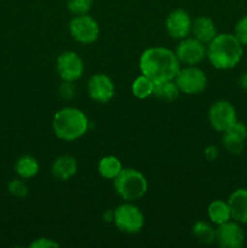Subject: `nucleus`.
I'll list each match as a JSON object with an SVG mask.
<instances>
[{
    "instance_id": "17",
    "label": "nucleus",
    "mask_w": 247,
    "mask_h": 248,
    "mask_svg": "<svg viewBox=\"0 0 247 248\" xmlns=\"http://www.w3.org/2000/svg\"><path fill=\"white\" fill-rule=\"evenodd\" d=\"M207 216L211 222L216 225H220L225 222L232 220L230 208L228 201L215 200L208 205Z\"/></svg>"
},
{
    "instance_id": "23",
    "label": "nucleus",
    "mask_w": 247,
    "mask_h": 248,
    "mask_svg": "<svg viewBox=\"0 0 247 248\" xmlns=\"http://www.w3.org/2000/svg\"><path fill=\"white\" fill-rule=\"evenodd\" d=\"M245 138L240 137V136L234 135V133L229 132V131H225L223 132L222 137V144L224 147V149L227 150L230 154L237 155L244 150L245 147Z\"/></svg>"
},
{
    "instance_id": "21",
    "label": "nucleus",
    "mask_w": 247,
    "mask_h": 248,
    "mask_svg": "<svg viewBox=\"0 0 247 248\" xmlns=\"http://www.w3.org/2000/svg\"><path fill=\"white\" fill-rule=\"evenodd\" d=\"M154 81L145 75H139L135 79L131 86L132 94L138 99H145L150 97L154 92Z\"/></svg>"
},
{
    "instance_id": "22",
    "label": "nucleus",
    "mask_w": 247,
    "mask_h": 248,
    "mask_svg": "<svg viewBox=\"0 0 247 248\" xmlns=\"http://www.w3.org/2000/svg\"><path fill=\"white\" fill-rule=\"evenodd\" d=\"M191 232H193L194 237L201 244L210 245L216 241V228H213L210 223L199 220L193 225Z\"/></svg>"
},
{
    "instance_id": "9",
    "label": "nucleus",
    "mask_w": 247,
    "mask_h": 248,
    "mask_svg": "<svg viewBox=\"0 0 247 248\" xmlns=\"http://www.w3.org/2000/svg\"><path fill=\"white\" fill-rule=\"evenodd\" d=\"M206 50H207V46H205V44L194 36L193 38L186 36L179 41L174 53L179 62L183 64L196 65L205 60Z\"/></svg>"
},
{
    "instance_id": "28",
    "label": "nucleus",
    "mask_w": 247,
    "mask_h": 248,
    "mask_svg": "<svg viewBox=\"0 0 247 248\" xmlns=\"http://www.w3.org/2000/svg\"><path fill=\"white\" fill-rule=\"evenodd\" d=\"M60 245L57 244L53 240L47 239V237H39V239L34 240L29 247L31 248H52V247H58Z\"/></svg>"
},
{
    "instance_id": "5",
    "label": "nucleus",
    "mask_w": 247,
    "mask_h": 248,
    "mask_svg": "<svg viewBox=\"0 0 247 248\" xmlns=\"http://www.w3.org/2000/svg\"><path fill=\"white\" fill-rule=\"evenodd\" d=\"M114 224L125 234H137L144 227V215L136 205L123 203L114 210Z\"/></svg>"
},
{
    "instance_id": "6",
    "label": "nucleus",
    "mask_w": 247,
    "mask_h": 248,
    "mask_svg": "<svg viewBox=\"0 0 247 248\" xmlns=\"http://www.w3.org/2000/svg\"><path fill=\"white\" fill-rule=\"evenodd\" d=\"M177 86L182 93L199 94L207 87V77L205 72L196 65H186L181 68L174 78Z\"/></svg>"
},
{
    "instance_id": "31",
    "label": "nucleus",
    "mask_w": 247,
    "mask_h": 248,
    "mask_svg": "<svg viewBox=\"0 0 247 248\" xmlns=\"http://www.w3.org/2000/svg\"><path fill=\"white\" fill-rule=\"evenodd\" d=\"M103 219L106 220V222H113V220H114V211H111V210L107 211V212L103 215Z\"/></svg>"
},
{
    "instance_id": "18",
    "label": "nucleus",
    "mask_w": 247,
    "mask_h": 248,
    "mask_svg": "<svg viewBox=\"0 0 247 248\" xmlns=\"http://www.w3.org/2000/svg\"><path fill=\"white\" fill-rule=\"evenodd\" d=\"M39 162L35 157L31 155H23L19 157L15 165L16 173L22 179H31L39 173Z\"/></svg>"
},
{
    "instance_id": "27",
    "label": "nucleus",
    "mask_w": 247,
    "mask_h": 248,
    "mask_svg": "<svg viewBox=\"0 0 247 248\" xmlns=\"http://www.w3.org/2000/svg\"><path fill=\"white\" fill-rule=\"evenodd\" d=\"M58 94L64 101H69L75 96V86L72 81H63L58 89Z\"/></svg>"
},
{
    "instance_id": "2",
    "label": "nucleus",
    "mask_w": 247,
    "mask_h": 248,
    "mask_svg": "<svg viewBox=\"0 0 247 248\" xmlns=\"http://www.w3.org/2000/svg\"><path fill=\"white\" fill-rule=\"evenodd\" d=\"M244 45L230 33L217 34L207 44L206 57L211 64L219 70L232 69L242 60Z\"/></svg>"
},
{
    "instance_id": "26",
    "label": "nucleus",
    "mask_w": 247,
    "mask_h": 248,
    "mask_svg": "<svg viewBox=\"0 0 247 248\" xmlns=\"http://www.w3.org/2000/svg\"><path fill=\"white\" fill-rule=\"evenodd\" d=\"M234 35L239 39L242 45L247 46V15L237 21L234 29Z\"/></svg>"
},
{
    "instance_id": "15",
    "label": "nucleus",
    "mask_w": 247,
    "mask_h": 248,
    "mask_svg": "<svg viewBox=\"0 0 247 248\" xmlns=\"http://www.w3.org/2000/svg\"><path fill=\"white\" fill-rule=\"evenodd\" d=\"M77 171V162L70 155H61L51 166V173L60 181H68L75 176Z\"/></svg>"
},
{
    "instance_id": "24",
    "label": "nucleus",
    "mask_w": 247,
    "mask_h": 248,
    "mask_svg": "<svg viewBox=\"0 0 247 248\" xmlns=\"http://www.w3.org/2000/svg\"><path fill=\"white\" fill-rule=\"evenodd\" d=\"M93 0H68L67 7L73 15H86L91 10Z\"/></svg>"
},
{
    "instance_id": "14",
    "label": "nucleus",
    "mask_w": 247,
    "mask_h": 248,
    "mask_svg": "<svg viewBox=\"0 0 247 248\" xmlns=\"http://www.w3.org/2000/svg\"><path fill=\"white\" fill-rule=\"evenodd\" d=\"M232 219L240 224H247V189L239 188L228 199Z\"/></svg>"
},
{
    "instance_id": "11",
    "label": "nucleus",
    "mask_w": 247,
    "mask_h": 248,
    "mask_svg": "<svg viewBox=\"0 0 247 248\" xmlns=\"http://www.w3.org/2000/svg\"><path fill=\"white\" fill-rule=\"evenodd\" d=\"M216 242L222 248H240L245 244V232L241 224L229 220L216 229Z\"/></svg>"
},
{
    "instance_id": "16",
    "label": "nucleus",
    "mask_w": 247,
    "mask_h": 248,
    "mask_svg": "<svg viewBox=\"0 0 247 248\" xmlns=\"http://www.w3.org/2000/svg\"><path fill=\"white\" fill-rule=\"evenodd\" d=\"M191 34H193L194 38L200 40L201 43L208 44L218 33L215 22L211 18H208V17L201 16L193 21Z\"/></svg>"
},
{
    "instance_id": "25",
    "label": "nucleus",
    "mask_w": 247,
    "mask_h": 248,
    "mask_svg": "<svg viewBox=\"0 0 247 248\" xmlns=\"http://www.w3.org/2000/svg\"><path fill=\"white\" fill-rule=\"evenodd\" d=\"M7 190L11 195L16 196V198H26L29 193L28 186L22 178L14 179V181L10 182L7 184Z\"/></svg>"
},
{
    "instance_id": "20",
    "label": "nucleus",
    "mask_w": 247,
    "mask_h": 248,
    "mask_svg": "<svg viewBox=\"0 0 247 248\" xmlns=\"http://www.w3.org/2000/svg\"><path fill=\"white\" fill-rule=\"evenodd\" d=\"M179 93H181V91H179L174 79L156 82L154 86V92H153L155 97L166 102L174 101L179 96Z\"/></svg>"
},
{
    "instance_id": "8",
    "label": "nucleus",
    "mask_w": 247,
    "mask_h": 248,
    "mask_svg": "<svg viewBox=\"0 0 247 248\" xmlns=\"http://www.w3.org/2000/svg\"><path fill=\"white\" fill-rule=\"evenodd\" d=\"M208 121L213 130L223 133L237 121L236 109L229 101H216L208 110Z\"/></svg>"
},
{
    "instance_id": "3",
    "label": "nucleus",
    "mask_w": 247,
    "mask_h": 248,
    "mask_svg": "<svg viewBox=\"0 0 247 248\" xmlns=\"http://www.w3.org/2000/svg\"><path fill=\"white\" fill-rule=\"evenodd\" d=\"M89 124V119L84 111L74 107H65L53 116L52 130L60 140L73 142L87 132Z\"/></svg>"
},
{
    "instance_id": "1",
    "label": "nucleus",
    "mask_w": 247,
    "mask_h": 248,
    "mask_svg": "<svg viewBox=\"0 0 247 248\" xmlns=\"http://www.w3.org/2000/svg\"><path fill=\"white\" fill-rule=\"evenodd\" d=\"M140 73L156 82L173 80L181 69V62L172 50L161 46L149 47L139 57Z\"/></svg>"
},
{
    "instance_id": "7",
    "label": "nucleus",
    "mask_w": 247,
    "mask_h": 248,
    "mask_svg": "<svg viewBox=\"0 0 247 248\" xmlns=\"http://www.w3.org/2000/svg\"><path fill=\"white\" fill-rule=\"evenodd\" d=\"M69 31L75 41L87 45L98 39L99 26L96 19L89 14L77 15L69 22Z\"/></svg>"
},
{
    "instance_id": "10",
    "label": "nucleus",
    "mask_w": 247,
    "mask_h": 248,
    "mask_svg": "<svg viewBox=\"0 0 247 248\" xmlns=\"http://www.w3.org/2000/svg\"><path fill=\"white\" fill-rule=\"evenodd\" d=\"M57 73L63 81H77L84 74V62L74 51H64L56 62Z\"/></svg>"
},
{
    "instance_id": "30",
    "label": "nucleus",
    "mask_w": 247,
    "mask_h": 248,
    "mask_svg": "<svg viewBox=\"0 0 247 248\" xmlns=\"http://www.w3.org/2000/svg\"><path fill=\"white\" fill-rule=\"evenodd\" d=\"M239 85H240V87L244 90V91L247 92V70H246V72L242 73L241 77H240Z\"/></svg>"
},
{
    "instance_id": "4",
    "label": "nucleus",
    "mask_w": 247,
    "mask_h": 248,
    "mask_svg": "<svg viewBox=\"0 0 247 248\" xmlns=\"http://www.w3.org/2000/svg\"><path fill=\"white\" fill-rule=\"evenodd\" d=\"M116 194L128 202H133L147 194V178L135 169H123L119 176L114 179Z\"/></svg>"
},
{
    "instance_id": "19",
    "label": "nucleus",
    "mask_w": 247,
    "mask_h": 248,
    "mask_svg": "<svg viewBox=\"0 0 247 248\" xmlns=\"http://www.w3.org/2000/svg\"><path fill=\"white\" fill-rule=\"evenodd\" d=\"M121 171H123V165L116 156L108 155V156H104L99 160L98 172L103 178L114 181Z\"/></svg>"
},
{
    "instance_id": "29",
    "label": "nucleus",
    "mask_w": 247,
    "mask_h": 248,
    "mask_svg": "<svg viewBox=\"0 0 247 248\" xmlns=\"http://www.w3.org/2000/svg\"><path fill=\"white\" fill-rule=\"evenodd\" d=\"M218 154H219V150H218V148L216 145H208L205 149V156L207 157V160H211V161L217 159Z\"/></svg>"
},
{
    "instance_id": "13",
    "label": "nucleus",
    "mask_w": 247,
    "mask_h": 248,
    "mask_svg": "<svg viewBox=\"0 0 247 248\" xmlns=\"http://www.w3.org/2000/svg\"><path fill=\"white\" fill-rule=\"evenodd\" d=\"M191 24H193V19L190 15L183 9H176L170 12L165 22L167 34L171 38L178 39V40L189 36V34L191 33Z\"/></svg>"
},
{
    "instance_id": "12",
    "label": "nucleus",
    "mask_w": 247,
    "mask_h": 248,
    "mask_svg": "<svg viewBox=\"0 0 247 248\" xmlns=\"http://www.w3.org/2000/svg\"><path fill=\"white\" fill-rule=\"evenodd\" d=\"M87 92L90 98L98 103H108L115 94V85L106 74H94L87 82Z\"/></svg>"
}]
</instances>
